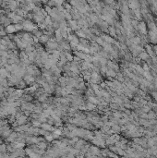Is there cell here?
<instances>
[{"label":"cell","mask_w":157,"mask_h":158,"mask_svg":"<svg viewBox=\"0 0 157 158\" xmlns=\"http://www.w3.org/2000/svg\"><path fill=\"white\" fill-rule=\"evenodd\" d=\"M49 40H50V37L47 36V35H45V34H43L40 38H39V41L43 44H47L49 42Z\"/></svg>","instance_id":"7a4b0ae2"},{"label":"cell","mask_w":157,"mask_h":158,"mask_svg":"<svg viewBox=\"0 0 157 158\" xmlns=\"http://www.w3.org/2000/svg\"><path fill=\"white\" fill-rule=\"evenodd\" d=\"M16 28H15V25H8V26L6 27V30H5V33H7L8 34H12V33H16Z\"/></svg>","instance_id":"6da1fadb"},{"label":"cell","mask_w":157,"mask_h":158,"mask_svg":"<svg viewBox=\"0 0 157 158\" xmlns=\"http://www.w3.org/2000/svg\"><path fill=\"white\" fill-rule=\"evenodd\" d=\"M1 4H2V2H0V6H1Z\"/></svg>","instance_id":"3957f363"}]
</instances>
